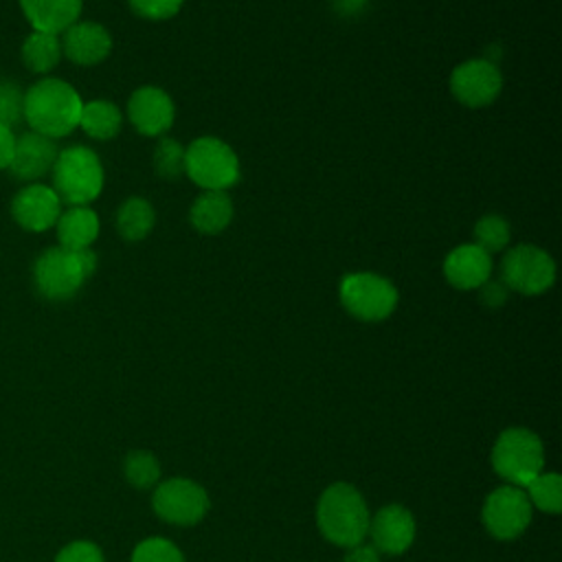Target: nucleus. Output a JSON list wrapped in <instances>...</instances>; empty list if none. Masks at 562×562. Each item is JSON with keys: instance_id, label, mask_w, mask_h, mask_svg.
<instances>
[{"instance_id": "21", "label": "nucleus", "mask_w": 562, "mask_h": 562, "mask_svg": "<svg viewBox=\"0 0 562 562\" xmlns=\"http://www.w3.org/2000/svg\"><path fill=\"white\" fill-rule=\"evenodd\" d=\"M123 125V114L121 110L105 99H94L83 103L81 116H79V127L97 140H110L121 132Z\"/></svg>"}, {"instance_id": "4", "label": "nucleus", "mask_w": 562, "mask_h": 562, "mask_svg": "<svg viewBox=\"0 0 562 562\" xmlns=\"http://www.w3.org/2000/svg\"><path fill=\"white\" fill-rule=\"evenodd\" d=\"M53 173V191L68 206H88L103 189V167L99 156L83 145L66 147L57 154Z\"/></svg>"}, {"instance_id": "6", "label": "nucleus", "mask_w": 562, "mask_h": 562, "mask_svg": "<svg viewBox=\"0 0 562 562\" xmlns=\"http://www.w3.org/2000/svg\"><path fill=\"white\" fill-rule=\"evenodd\" d=\"M184 149V173L204 191H226L239 180L237 154L224 140L200 136Z\"/></svg>"}, {"instance_id": "23", "label": "nucleus", "mask_w": 562, "mask_h": 562, "mask_svg": "<svg viewBox=\"0 0 562 562\" xmlns=\"http://www.w3.org/2000/svg\"><path fill=\"white\" fill-rule=\"evenodd\" d=\"M22 64L31 70V72H48L53 70L59 59H61V42L59 35L53 33H42V31H33L24 44H22Z\"/></svg>"}, {"instance_id": "8", "label": "nucleus", "mask_w": 562, "mask_h": 562, "mask_svg": "<svg viewBox=\"0 0 562 562\" xmlns=\"http://www.w3.org/2000/svg\"><path fill=\"white\" fill-rule=\"evenodd\" d=\"M501 281L518 294L536 296L553 285L555 263L547 250L533 244H520L503 257Z\"/></svg>"}, {"instance_id": "13", "label": "nucleus", "mask_w": 562, "mask_h": 562, "mask_svg": "<svg viewBox=\"0 0 562 562\" xmlns=\"http://www.w3.org/2000/svg\"><path fill=\"white\" fill-rule=\"evenodd\" d=\"M127 116L136 132L145 136H160L173 125L176 108L165 90L156 86H143L132 92L127 101Z\"/></svg>"}, {"instance_id": "22", "label": "nucleus", "mask_w": 562, "mask_h": 562, "mask_svg": "<svg viewBox=\"0 0 562 562\" xmlns=\"http://www.w3.org/2000/svg\"><path fill=\"white\" fill-rule=\"evenodd\" d=\"M156 224V211L145 198H127L116 211V231L127 241L145 239Z\"/></svg>"}, {"instance_id": "2", "label": "nucleus", "mask_w": 562, "mask_h": 562, "mask_svg": "<svg viewBox=\"0 0 562 562\" xmlns=\"http://www.w3.org/2000/svg\"><path fill=\"white\" fill-rule=\"evenodd\" d=\"M316 520L329 542L349 549L367 538L371 518L364 498L353 485L334 483L318 498Z\"/></svg>"}, {"instance_id": "18", "label": "nucleus", "mask_w": 562, "mask_h": 562, "mask_svg": "<svg viewBox=\"0 0 562 562\" xmlns=\"http://www.w3.org/2000/svg\"><path fill=\"white\" fill-rule=\"evenodd\" d=\"M83 0H20V9L33 31L64 33L79 20Z\"/></svg>"}, {"instance_id": "7", "label": "nucleus", "mask_w": 562, "mask_h": 562, "mask_svg": "<svg viewBox=\"0 0 562 562\" xmlns=\"http://www.w3.org/2000/svg\"><path fill=\"white\" fill-rule=\"evenodd\" d=\"M340 303L358 321L378 323L397 305L395 285L375 272H353L340 281Z\"/></svg>"}, {"instance_id": "10", "label": "nucleus", "mask_w": 562, "mask_h": 562, "mask_svg": "<svg viewBox=\"0 0 562 562\" xmlns=\"http://www.w3.org/2000/svg\"><path fill=\"white\" fill-rule=\"evenodd\" d=\"M503 88V75L498 66L487 59H468L459 64L450 75L452 97L468 108H485L494 103Z\"/></svg>"}, {"instance_id": "15", "label": "nucleus", "mask_w": 562, "mask_h": 562, "mask_svg": "<svg viewBox=\"0 0 562 562\" xmlns=\"http://www.w3.org/2000/svg\"><path fill=\"white\" fill-rule=\"evenodd\" d=\"M61 35V53L77 66H97L112 50V37L99 22L77 20Z\"/></svg>"}, {"instance_id": "17", "label": "nucleus", "mask_w": 562, "mask_h": 562, "mask_svg": "<svg viewBox=\"0 0 562 562\" xmlns=\"http://www.w3.org/2000/svg\"><path fill=\"white\" fill-rule=\"evenodd\" d=\"M443 277L457 290H479L492 277V257L476 244L457 246L443 259Z\"/></svg>"}, {"instance_id": "30", "label": "nucleus", "mask_w": 562, "mask_h": 562, "mask_svg": "<svg viewBox=\"0 0 562 562\" xmlns=\"http://www.w3.org/2000/svg\"><path fill=\"white\" fill-rule=\"evenodd\" d=\"M182 2L184 0H130V7L145 20H169L180 11Z\"/></svg>"}, {"instance_id": "11", "label": "nucleus", "mask_w": 562, "mask_h": 562, "mask_svg": "<svg viewBox=\"0 0 562 562\" xmlns=\"http://www.w3.org/2000/svg\"><path fill=\"white\" fill-rule=\"evenodd\" d=\"M531 520V503L522 487L503 485L494 490L483 505V522L498 540L520 536Z\"/></svg>"}, {"instance_id": "34", "label": "nucleus", "mask_w": 562, "mask_h": 562, "mask_svg": "<svg viewBox=\"0 0 562 562\" xmlns=\"http://www.w3.org/2000/svg\"><path fill=\"white\" fill-rule=\"evenodd\" d=\"M345 562H380V553L373 544H353L349 547L347 555H345Z\"/></svg>"}, {"instance_id": "31", "label": "nucleus", "mask_w": 562, "mask_h": 562, "mask_svg": "<svg viewBox=\"0 0 562 562\" xmlns=\"http://www.w3.org/2000/svg\"><path fill=\"white\" fill-rule=\"evenodd\" d=\"M55 562H103V553L90 540H75L57 553Z\"/></svg>"}, {"instance_id": "29", "label": "nucleus", "mask_w": 562, "mask_h": 562, "mask_svg": "<svg viewBox=\"0 0 562 562\" xmlns=\"http://www.w3.org/2000/svg\"><path fill=\"white\" fill-rule=\"evenodd\" d=\"M24 119V92L18 83L0 79V123L11 127Z\"/></svg>"}, {"instance_id": "5", "label": "nucleus", "mask_w": 562, "mask_h": 562, "mask_svg": "<svg viewBox=\"0 0 562 562\" xmlns=\"http://www.w3.org/2000/svg\"><path fill=\"white\" fill-rule=\"evenodd\" d=\"M492 465L509 485L525 487L542 472L544 450L536 432L527 428H507L498 435L492 450Z\"/></svg>"}, {"instance_id": "33", "label": "nucleus", "mask_w": 562, "mask_h": 562, "mask_svg": "<svg viewBox=\"0 0 562 562\" xmlns=\"http://www.w3.org/2000/svg\"><path fill=\"white\" fill-rule=\"evenodd\" d=\"M15 149V134L11 127L0 123V169H9Z\"/></svg>"}, {"instance_id": "14", "label": "nucleus", "mask_w": 562, "mask_h": 562, "mask_svg": "<svg viewBox=\"0 0 562 562\" xmlns=\"http://www.w3.org/2000/svg\"><path fill=\"white\" fill-rule=\"evenodd\" d=\"M369 531L378 551L400 555L415 540V518L402 505H386L369 520Z\"/></svg>"}, {"instance_id": "9", "label": "nucleus", "mask_w": 562, "mask_h": 562, "mask_svg": "<svg viewBox=\"0 0 562 562\" xmlns=\"http://www.w3.org/2000/svg\"><path fill=\"white\" fill-rule=\"evenodd\" d=\"M151 505L167 522L195 525L209 509V496L202 485L189 479H169L154 490Z\"/></svg>"}, {"instance_id": "27", "label": "nucleus", "mask_w": 562, "mask_h": 562, "mask_svg": "<svg viewBox=\"0 0 562 562\" xmlns=\"http://www.w3.org/2000/svg\"><path fill=\"white\" fill-rule=\"evenodd\" d=\"M125 476L134 487H151L158 483L160 479V463L156 461V457L147 450H134L127 454L125 459Z\"/></svg>"}, {"instance_id": "12", "label": "nucleus", "mask_w": 562, "mask_h": 562, "mask_svg": "<svg viewBox=\"0 0 562 562\" xmlns=\"http://www.w3.org/2000/svg\"><path fill=\"white\" fill-rule=\"evenodd\" d=\"M13 220L31 233H42L55 226L61 215V200L46 184H26L11 200Z\"/></svg>"}, {"instance_id": "26", "label": "nucleus", "mask_w": 562, "mask_h": 562, "mask_svg": "<svg viewBox=\"0 0 562 562\" xmlns=\"http://www.w3.org/2000/svg\"><path fill=\"white\" fill-rule=\"evenodd\" d=\"M187 149L173 138H160L154 149V171L165 180H176L184 173Z\"/></svg>"}, {"instance_id": "3", "label": "nucleus", "mask_w": 562, "mask_h": 562, "mask_svg": "<svg viewBox=\"0 0 562 562\" xmlns=\"http://www.w3.org/2000/svg\"><path fill=\"white\" fill-rule=\"evenodd\" d=\"M97 268V255L90 248L68 250L46 248L33 263L35 290L48 301L72 299Z\"/></svg>"}, {"instance_id": "32", "label": "nucleus", "mask_w": 562, "mask_h": 562, "mask_svg": "<svg viewBox=\"0 0 562 562\" xmlns=\"http://www.w3.org/2000/svg\"><path fill=\"white\" fill-rule=\"evenodd\" d=\"M509 299V288L501 281V279H487L481 288H479V301L490 307V310H496V307H503Z\"/></svg>"}, {"instance_id": "16", "label": "nucleus", "mask_w": 562, "mask_h": 562, "mask_svg": "<svg viewBox=\"0 0 562 562\" xmlns=\"http://www.w3.org/2000/svg\"><path fill=\"white\" fill-rule=\"evenodd\" d=\"M57 145L53 138L37 134V132H24L15 136V149L9 165V171L18 180H37L46 176L57 158Z\"/></svg>"}, {"instance_id": "1", "label": "nucleus", "mask_w": 562, "mask_h": 562, "mask_svg": "<svg viewBox=\"0 0 562 562\" xmlns=\"http://www.w3.org/2000/svg\"><path fill=\"white\" fill-rule=\"evenodd\" d=\"M81 108L79 92L57 77H44L24 92V121L33 132L53 140L79 125Z\"/></svg>"}, {"instance_id": "20", "label": "nucleus", "mask_w": 562, "mask_h": 562, "mask_svg": "<svg viewBox=\"0 0 562 562\" xmlns=\"http://www.w3.org/2000/svg\"><path fill=\"white\" fill-rule=\"evenodd\" d=\"M233 220V202L226 191H204L189 211V222L198 233L217 235Z\"/></svg>"}, {"instance_id": "19", "label": "nucleus", "mask_w": 562, "mask_h": 562, "mask_svg": "<svg viewBox=\"0 0 562 562\" xmlns=\"http://www.w3.org/2000/svg\"><path fill=\"white\" fill-rule=\"evenodd\" d=\"M55 228L61 248L83 250L99 237V215L90 206H70L57 217Z\"/></svg>"}, {"instance_id": "25", "label": "nucleus", "mask_w": 562, "mask_h": 562, "mask_svg": "<svg viewBox=\"0 0 562 562\" xmlns=\"http://www.w3.org/2000/svg\"><path fill=\"white\" fill-rule=\"evenodd\" d=\"M509 224L503 215L490 213L483 215L476 224H474V237H476V246L483 248L487 255L492 252H501L507 244H509Z\"/></svg>"}, {"instance_id": "28", "label": "nucleus", "mask_w": 562, "mask_h": 562, "mask_svg": "<svg viewBox=\"0 0 562 562\" xmlns=\"http://www.w3.org/2000/svg\"><path fill=\"white\" fill-rule=\"evenodd\" d=\"M132 562H184L180 549L167 538H147L136 544Z\"/></svg>"}, {"instance_id": "24", "label": "nucleus", "mask_w": 562, "mask_h": 562, "mask_svg": "<svg viewBox=\"0 0 562 562\" xmlns=\"http://www.w3.org/2000/svg\"><path fill=\"white\" fill-rule=\"evenodd\" d=\"M527 498L531 507L536 505L538 509L547 514H558L562 509V479L555 472H540L533 476L527 485Z\"/></svg>"}]
</instances>
